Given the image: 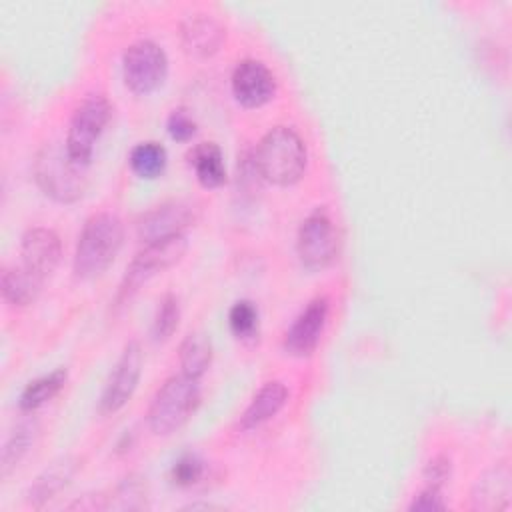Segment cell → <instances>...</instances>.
Here are the masks:
<instances>
[{
  "label": "cell",
  "mask_w": 512,
  "mask_h": 512,
  "mask_svg": "<svg viewBox=\"0 0 512 512\" xmlns=\"http://www.w3.org/2000/svg\"><path fill=\"white\" fill-rule=\"evenodd\" d=\"M124 244V224L112 212L92 214L76 240L72 270L78 280H92L104 274Z\"/></svg>",
  "instance_id": "cell-1"
},
{
  "label": "cell",
  "mask_w": 512,
  "mask_h": 512,
  "mask_svg": "<svg viewBox=\"0 0 512 512\" xmlns=\"http://www.w3.org/2000/svg\"><path fill=\"white\" fill-rule=\"evenodd\" d=\"M306 162V144L300 134L288 126L270 128L260 138L252 158L256 172L276 186L296 184L306 170Z\"/></svg>",
  "instance_id": "cell-2"
},
{
  "label": "cell",
  "mask_w": 512,
  "mask_h": 512,
  "mask_svg": "<svg viewBox=\"0 0 512 512\" xmlns=\"http://www.w3.org/2000/svg\"><path fill=\"white\" fill-rule=\"evenodd\" d=\"M84 166L70 160L64 146L50 142L38 148L32 162V172L38 188L56 202L72 204L86 190Z\"/></svg>",
  "instance_id": "cell-3"
},
{
  "label": "cell",
  "mask_w": 512,
  "mask_h": 512,
  "mask_svg": "<svg viewBox=\"0 0 512 512\" xmlns=\"http://www.w3.org/2000/svg\"><path fill=\"white\" fill-rule=\"evenodd\" d=\"M200 404V384L186 374L164 380L148 406V426L156 436L178 432Z\"/></svg>",
  "instance_id": "cell-4"
},
{
  "label": "cell",
  "mask_w": 512,
  "mask_h": 512,
  "mask_svg": "<svg viewBox=\"0 0 512 512\" xmlns=\"http://www.w3.org/2000/svg\"><path fill=\"white\" fill-rule=\"evenodd\" d=\"M186 248L188 242L184 234H172L166 238L144 242V246L126 266V274L118 290V300H128L134 292L142 288V284L178 264L186 254Z\"/></svg>",
  "instance_id": "cell-5"
},
{
  "label": "cell",
  "mask_w": 512,
  "mask_h": 512,
  "mask_svg": "<svg viewBox=\"0 0 512 512\" xmlns=\"http://www.w3.org/2000/svg\"><path fill=\"white\" fill-rule=\"evenodd\" d=\"M112 116V104L104 94H88L74 110L66 134L64 148L80 166H88L94 154V146L102 136Z\"/></svg>",
  "instance_id": "cell-6"
},
{
  "label": "cell",
  "mask_w": 512,
  "mask_h": 512,
  "mask_svg": "<svg viewBox=\"0 0 512 512\" xmlns=\"http://www.w3.org/2000/svg\"><path fill=\"white\" fill-rule=\"evenodd\" d=\"M296 252L304 268L322 270L338 254V230L326 208L312 210L300 224Z\"/></svg>",
  "instance_id": "cell-7"
},
{
  "label": "cell",
  "mask_w": 512,
  "mask_h": 512,
  "mask_svg": "<svg viewBox=\"0 0 512 512\" xmlns=\"http://www.w3.org/2000/svg\"><path fill=\"white\" fill-rule=\"evenodd\" d=\"M168 74V58L162 46L152 40H136L122 58L124 84L140 96L158 90Z\"/></svg>",
  "instance_id": "cell-8"
},
{
  "label": "cell",
  "mask_w": 512,
  "mask_h": 512,
  "mask_svg": "<svg viewBox=\"0 0 512 512\" xmlns=\"http://www.w3.org/2000/svg\"><path fill=\"white\" fill-rule=\"evenodd\" d=\"M142 360L144 358H142L140 344L136 340H130L122 348V352L104 384V390L100 394L98 406H100L102 414H114L128 404V400L132 398V394L138 386L140 374H142Z\"/></svg>",
  "instance_id": "cell-9"
},
{
  "label": "cell",
  "mask_w": 512,
  "mask_h": 512,
  "mask_svg": "<svg viewBox=\"0 0 512 512\" xmlns=\"http://www.w3.org/2000/svg\"><path fill=\"white\" fill-rule=\"evenodd\" d=\"M330 302L326 296L312 298L302 312L294 318L290 328L284 334V350L290 356H310L322 338V332L326 328Z\"/></svg>",
  "instance_id": "cell-10"
},
{
  "label": "cell",
  "mask_w": 512,
  "mask_h": 512,
  "mask_svg": "<svg viewBox=\"0 0 512 512\" xmlns=\"http://www.w3.org/2000/svg\"><path fill=\"white\" fill-rule=\"evenodd\" d=\"M194 220L196 208L190 202L170 200L146 210L140 216L136 230L142 242H152L172 234H184V228H188Z\"/></svg>",
  "instance_id": "cell-11"
},
{
  "label": "cell",
  "mask_w": 512,
  "mask_h": 512,
  "mask_svg": "<svg viewBox=\"0 0 512 512\" xmlns=\"http://www.w3.org/2000/svg\"><path fill=\"white\" fill-rule=\"evenodd\" d=\"M232 94L242 106L260 108L274 98L276 78L264 62L246 58L232 72Z\"/></svg>",
  "instance_id": "cell-12"
},
{
  "label": "cell",
  "mask_w": 512,
  "mask_h": 512,
  "mask_svg": "<svg viewBox=\"0 0 512 512\" xmlns=\"http://www.w3.org/2000/svg\"><path fill=\"white\" fill-rule=\"evenodd\" d=\"M20 256V264L44 282L60 264L62 242L54 230L34 226L28 228L20 240Z\"/></svg>",
  "instance_id": "cell-13"
},
{
  "label": "cell",
  "mask_w": 512,
  "mask_h": 512,
  "mask_svg": "<svg viewBox=\"0 0 512 512\" xmlns=\"http://www.w3.org/2000/svg\"><path fill=\"white\" fill-rule=\"evenodd\" d=\"M184 50L194 58H208L222 46L226 32L220 20L206 12H192L180 22Z\"/></svg>",
  "instance_id": "cell-14"
},
{
  "label": "cell",
  "mask_w": 512,
  "mask_h": 512,
  "mask_svg": "<svg viewBox=\"0 0 512 512\" xmlns=\"http://www.w3.org/2000/svg\"><path fill=\"white\" fill-rule=\"evenodd\" d=\"M470 496H472L474 510H484V512L506 510L512 496L510 466L506 462H500L484 470L476 478Z\"/></svg>",
  "instance_id": "cell-15"
},
{
  "label": "cell",
  "mask_w": 512,
  "mask_h": 512,
  "mask_svg": "<svg viewBox=\"0 0 512 512\" xmlns=\"http://www.w3.org/2000/svg\"><path fill=\"white\" fill-rule=\"evenodd\" d=\"M78 468H80V460L70 454L60 456L54 462H50L30 484V488L26 492L28 504L34 508H40L48 500L56 498L72 482Z\"/></svg>",
  "instance_id": "cell-16"
},
{
  "label": "cell",
  "mask_w": 512,
  "mask_h": 512,
  "mask_svg": "<svg viewBox=\"0 0 512 512\" xmlns=\"http://www.w3.org/2000/svg\"><path fill=\"white\" fill-rule=\"evenodd\" d=\"M288 400V390L282 382L272 380L266 382L250 400V404L246 406V410L240 416V428L242 430H254L258 426H262L264 422H268L270 418H274L282 406Z\"/></svg>",
  "instance_id": "cell-17"
},
{
  "label": "cell",
  "mask_w": 512,
  "mask_h": 512,
  "mask_svg": "<svg viewBox=\"0 0 512 512\" xmlns=\"http://www.w3.org/2000/svg\"><path fill=\"white\" fill-rule=\"evenodd\" d=\"M38 430H40V426L34 416L22 418L20 422L14 424V428L10 430V434L4 442L2 456H0V476L2 478H6L22 462V458L28 454V450L34 446Z\"/></svg>",
  "instance_id": "cell-18"
},
{
  "label": "cell",
  "mask_w": 512,
  "mask_h": 512,
  "mask_svg": "<svg viewBox=\"0 0 512 512\" xmlns=\"http://www.w3.org/2000/svg\"><path fill=\"white\" fill-rule=\"evenodd\" d=\"M42 284L44 282L40 278H36L22 264H18V266H8L2 270L0 290H2V298L6 304L22 308V306L32 304L38 298Z\"/></svg>",
  "instance_id": "cell-19"
},
{
  "label": "cell",
  "mask_w": 512,
  "mask_h": 512,
  "mask_svg": "<svg viewBox=\"0 0 512 512\" xmlns=\"http://www.w3.org/2000/svg\"><path fill=\"white\" fill-rule=\"evenodd\" d=\"M188 162L194 168L196 180L204 188H218L226 182V166L224 156L218 144L202 142L192 148L188 154Z\"/></svg>",
  "instance_id": "cell-20"
},
{
  "label": "cell",
  "mask_w": 512,
  "mask_h": 512,
  "mask_svg": "<svg viewBox=\"0 0 512 512\" xmlns=\"http://www.w3.org/2000/svg\"><path fill=\"white\" fill-rule=\"evenodd\" d=\"M178 362L182 374L200 380L212 362V342L204 332H188L180 344Z\"/></svg>",
  "instance_id": "cell-21"
},
{
  "label": "cell",
  "mask_w": 512,
  "mask_h": 512,
  "mask_svg": "<svg viewBox=\"0 0 512 512\" xmlns=\"http://www.w3.org/2000/svg\"><path fill=\"white\" fill-rule=\"evenodd\" d=\"M68 378V370L66 368H56L36 380H30L20 398H18V406L22 412L32 414L34 410H38L40 406H44L46 402H50L66 384Z\"/></svg>",
  "instance_id": "cell-22"
},
{
  "label": "cell",
  "mask_w": 512,
  "mask_h": 512,
  "mask_svg": "<svg viewBox=\"0 0 512 512\" xmlns=\"http://www.w3.org/2000/svg\"><path fill=\"white\" fill-rule=\"evenodd\" d=\"M128 162H130V168L134 170V174H138L140 178L152 180L164 172L168 154L162 144L148 140V142H140L132 148Z\"/></svg>",
  "instance_id": "cell-23"
},
{
  "label": "cell",
  "mask_w": 512,
  "mask_h": 512,
  "mask_svg": "<svg viewBox=\"0 0 512 512\" xmlns=\"http://www.w3.org/2000/svg\"><path fill=\"white\" fill-rule=\"evenodd\" d=\"M178 322H180L178 298L174 294H164L162 300L158 302V308H156V314L152 320V328H150L152 340L156 344L170 340L178 328Z\"/></svg>",
  "instance_id": "cell-24"
},
{
  "label": "cell",
  "mask_w": 512,
  "mask_h": 512,
  "mask_svg": "<svg viewBox=\"0 0 512 512\" xmlns=\"http://www.w3.org/2000/svg\"><path fill=\"white\" fill-rule=\"evenodd\" d=\"M228 324L236 338H254L258 332V308L250 300H238L228 312Z\"/></svg>",
  "instance_id": "cell-25"
},
{
  "label": "cell",
  "mask_w": 512,
  "mask_h": 512,
  "mask_svg": "<svg viewBox=\"0 0 512 512\" xmlns=\"http://www.w3.org/2000/svg\"><path fill=\"white\" fill-rule=\"evenodd\" d=\"M170 476H172V482L176 486H182V488L194 486L204 476V462L198 454L186 452L174 462V466L170 470Z\"/></svg>",
  "instance_id": "cell-26"
},
{
  "label": "cell",
  "mask_w": 512,
  "mask_h": 512,
  "mask_svg": "<svg viewBox=\"0 0 512 512\" xmlns=\"http://www.w3.org/2000/svg\"><path fill=\"white\" fill-rule=\"evenodd\" d=\"M166 130L172 136V140L188 142L196 134V120L184 108H176L170 112L166 120Z\"/></svg>",
  "instance_id": "cell-27"
},
{
  "label": "cell",
  "mask_w": 512,
  "mask_h": 512,
  "mask_svg": "<svg viewBox=\"0 0 512 512\" xmlns=\"http://www.w3.org/2000/svg\"><path fill=\"white\" fill-rule=\"evenodd\" d=\"M452 476V460L446 454H436L432 456L426 466H424V480L426 486L434 488H444V484Z\"/></svg>",
  "instance_id": "cell-28"
},
{
  "label": "cell",
  "mask_w": 512,
  "mask_h": 512,
  "mask_svg": "<svg viewBox=\"0 0 512 512\" xmlns=\"http://www.w3.org/2000/svg\"><path fill=\"white\" fill-rule=\"evenodd\" d=\"M444 508H446V500L442 496V488H434L426 484L408 506V510L412 512H432V510H444Z\"/></svg>",
  "instance_id": "cell-29"
}]
</instances>
